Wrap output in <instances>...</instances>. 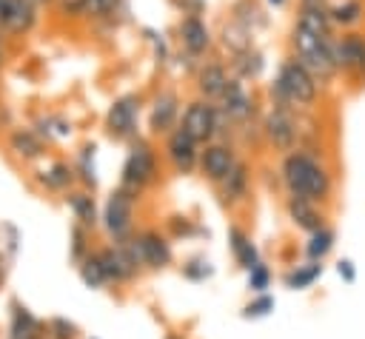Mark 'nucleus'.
<instances>
[{"mask_svg":"<svg viewBox=\"0 0 365 339\" xmlns=\"http://www.w3.org/2000/svg\"><path fill=\"white\" fill-rule=\"evenodd\" d=\"M234 162H237L234 148L225 145V142H205V148L200 151V171L211 182H220L234 168Z\"/></svg>","mask_w":365,"mask_h":339,"instance_id":"14","label":"nucleus"},{"mask_svg":"<svg viewBox=\"0 0 365 339\" xmlns=\"http://www.w3.org/2000/svg\"><path fill=\"white\" fill-rule=\"evenodd\" d=\"M157 174V154L148 142L137 140L125 157V165H123V188L137 194L140 188H145Z\"/></svg>","mask_w":365,"mask_h":339,"instance_id":"6","label":"nucleus"},{"mask_svg":"<svg viewBox=\"0 0 365 339\" xmlns=\"http://www.w3.org/2000/svg\"><path fill=\"white\" fill-rule=\"evenodd\" d=\"M331 51H334L336 74L365 85V31L348 28L342 34H334Z\"/></svg>","mask_w":365,"mask_h":339,"instance_id":"4","label":"nucleus"},{"mask_svg":"<svg viewBox=\"0 0 365 339\" xmlns=\"http://www.w3.org/2000/svg\"><path fill=\"white\" fill-rule=\"evenodd\" d=\"M71 259L74 262H83V254H86V236H83V228L80 225H74L71 228Z\"/></svg>","mask_w":365,"mask_h":339,"instance_id":"37","label":"nucleus"},{"mask_svg":"<svg viewBox=\"0 0 365 339\" xmlns=\"http://www.w3.org/2000/svg\"><path fill=\"white\" fill-rule=\"evenodd\" d=\"M220 188H222V197L225 199H231V202L242 199L245 191H248V168L242 162H234V168L220 179Z\"/></svg>","mask_w":365,"mask_h":339,"instance_id":"22","label":"nucleus"},{"mask_svg":"<svg viewBox=\"0 0 365 339\" xmlns=\"http://www.w3.org/2000/svg\"><path fill=\"white\" fill-rule=\"evenodd\" d=\"M9 148L23 160H37L43 154V137L34 128H14L9 134Z\"/></svg>","mask_w":365,"mask_h":339,"instance_id":"20","label":"nucleus"},{"mask_svg":"<svg viewBox=\"0 0 365 339\" xmlns=\"http://www.w3.org/2000/svg\"><path fill=\"white\" fill-rule=\"evenodd\" d=\"M271 311H274V296L259 293V296L245 308V316H248V319H259V316H268Z\"/></svg>","mask_w":365,"mask_h":339,"instance_id":"35","label":"nucleus"},{"mask_svg":"<svg viewBox=\"0 0 365 339\" xmlns=\"http://www.w3.org/2000/svg\"><path fill=\"white\" fill-rule=\"evenodd\" d=\"M271 97H274V105L279 108H291V105L311 108L319 97V80L297 57H288L277 68V77L271 83Z\"/></svg>","mask_w":365,"mask_h":339,"instance_id":"2","label":"nucleus"},{"mask_svg":"<svg viewBox=\"0 0 365 339\" xmlns=\"http://www.w3.org/2000/svg\"><path fill=\"white\" fill-rule=\"evenodd\" d=\"M80 279H83L88 288H103V285L108 282V279H106V273H103V265H100L97 254L83 259V265H80Z\"/></svg>","mask_w":365,"mask_h":339,"instance_id":"31","label":"nucleus"},{"mask_svg":"<svg viewBox=\"0 0 365 339\" xmlns=\"http://www.w3.org/2000/svg\"><path fill=\"white\" fill-rule=\"evenodd\" d=\"M131 199H134V197H131V191H125V188H120V191H114V194L108 197L106 211H103V222H106L108 234L123 236V234L131 228V214H134V202H131Z\"/></svg>","mask_w":365,"mask_h":339,"instance_id":"13","label":"nucleus"},{"mask_svg":"<svg viewBox=\"0 0 365 339\" xmlns=\"http://www.w3.org/2000/svg\"><path fill=\"white\" fill-rule=\"evenodd\" d=\"M225 83H228V71H225V66L222 63H202L200 66V71H197V91H200V97L202 100H220V94H222V88H225Z\"/></svg>","mask_w":365,"mask_h":339,"instance_id":"17","label":"nucleus"},{"mask_svg":"<svg viewBox=\"0 0 365 339\" xmlns=\"http://www.w3.org/2000/svg\"><path fill=\"white\" fill-rule=\"evenodd\" d=\"M137 117H140V97L123 94L111 103V108L106 114V131L114 140H131L137 134Z\"/></svg>","mask_w":365,"mask_h":339,"instance_id":"8","label":"nucleus"},{"mask_svg":"<svg viewBox=\"0 0 365 339\" xmlns=\"http://www.w3.org/2000/svg\"><path fill=\"white\" fill-rule=\"evenodd\" d=\"M51 336L54 339H71L74 336V325L66 319H51Z\"/></svg>","mask_w":365,"mask_h":339,"instance_id":"38","label":"nucleus"},{"mask_svg":"<svg viewBox=\"0 0 365 339\" xmlns=\"http://www.w3.org/2000/svg\"><path fill=\"white\" fill-rule=\"evenodd\" d=\"M97 259H100V265H103V273H106V279L111 282H125L137 268H134V262L128 259V254L117 245V248H106V251H100L97 254Z\"/></svg>","mask_w":365,"mask_h":339,"instance_id":"19","label":"nucleus"},{"mask_svg":"<svg viewBox=\"0 0 365 339\" xmlns=\"http://www.w3.org/2000/svg\"><path fill=\"white\" fill-rule=\"evenodd\" d=\"M328 14H331V23L334 28H356L365 23V0H334L328 3Z\"/></svg>","mask_w":365,"mask_h":339,"instance_id":"18","label":"nucleus"},{"mask_svg":"<svg viewBox=\"0 0 365 339\" xmlns=\"http://www.w3.org/2000/svg\"><path fill=\"white\" fill-rule=\"evenodd\" d=\"M288 214H291V219H294L299 228H305L308 234L317 231V228H322V217L317 214V208H314L311 199H297V197H291Z\"/></svg>","mask_w":365,"mask_h":339,"instance_id":"23","label":"nucleus"},{"mask_svg":"<svg viewBox=\"0 0 365 339\" xmlns=\"http://www.w3.org/2000/svg\"><path fill=\"white\" fill-rule=\"evenodd\" d=\"M177 37H180V46L185 48V54H191V57H202L214 43L208 23L202 17H197V14H182L180 17Z\"/></svg>","mask_w":365,"mask_h":339,"instance_id":"11","label":"nucleus"},{"mask_svg":"<svg viewBox=\"0 0 365 339\" xmlns=\"http://www.w3.org/2000/svg\"><path fill=\"white\" fill-rule=\"evenodd\" d=\"M177 125H180L182 131H188V134L202 145V142H211V140L217 137V131H220V125H222V111L217 108V103L200 97V100H191V103L182 108Z\"/></svg>","mask_w":365,"mask_h":339,"instance_id":"5","label":"nucleus"},{"mask_svg":"<svg viewBox=\"0 0 365 339\" xmlns=\"http://www.w3.org/2000/svg\"><path fill=\"white\" fill-rule=\"evenodd\" d=\"M251 28H245L242 23H237V20H231L225 28H222V43H225V48L231 51V57L234 54H240V51H245L248 46H251Z\"/></svg>","mask_w":365,"mask_h":339,"instance_id":"25","label":"nucleus"},{"mask_svg":"<svg viewBox=\"0 0 365 339\" xmlns=\"http://www.w3.org/2000/svg\"><path fill=\"white\" fill-rule=\"evenodd\" d=\"M40 20V6L34 0H9L0 31L6 37H26Z\"/></svg>","mask_w":365,"mask_h":339,"instance_id":"10","label":"nucleus"},{"mask_svg":"<svg viewBox=\"0 0 365 339\" xmlns=\"http://www.w3.org/2000/svg\"><path fill=\"white\" fill-rule=\"evenodd\" d=\"M68 205H71L74 217L80 219V225H94L97 222V208H94V199L88 194H71Z\"/></svg>","mask_w":365,"mask_h":339,"instance_id":"30","label":"nucleus"},{"mask_svg":"<svg viewBox=\"0 0 365 339\" xmlns=\"http://www.w3.org/2000/svg\"><path fill=\"white\" fill-rule=\"evenodd\" d=\"M3 276H6V265H3V256H0V282H3Z\"/></svg>","mask_w":365,"mask_h":339,"instance_id":"44","label":"nucleus"},{"mask_svg":"<svg viewBox=\"0 0 365 339\" xmlns=\"http://www.w3.org/2000/svg\"><path fill=\"white\" fill-rule=\"evenodd\" d=\"M165 157L177 171H191L200 162V142L177 125L165 137Z\"/></svg>","mask_w":365,"mask_h":339,"instance_id":"12","label":"nucleus"},{"mask_svg":"<svg viewBox=\"0 0 365 339\" xmlns=\"http://www.w3.org/2000/svg\"><path fill=\"white\" fill-rule=\"evenodd\" d=\"M11 339H37V319L20 305L11 313Z\"/></svg>","mask_w":365,"mask_h":339,"instance_id":"27","label":"nucleus"},{"mask_svg":"<svg viewBox=\"0 0 365 339\" xmlns=\"http://www.w3.org/2000/svg\"><path fill=\"white\" fill-rule=\"evenodd\" d=\"M268 285H271V271H268L262 262L251 265V268H248V288H251L254 293H265Z\"/></svg>","mask_w":365,"mask_h":339,"instance_id":"33","label":"nucleus"},{"mask_svg":"<svg viewBox=\"0 0 365 339\" xmlns=\"http://www.w3.org/2000/svg\"><path fill=\"white\" fill-rule=\"evenodd\" d=\"M334 248V231L331 228H317V231H311V239H308V245H305V254L314 259V262H319L328 251Z\"/></svg>","mask_w":365,"mask_h":339,"instance_id":"28","label":"nucleus"},{"mask_svg":"<svg viewBox=\"0 0 365 339\" xmlns=\"http://www.w3.org/2000/svg\"><path fill=\"white\" fill-rule=\"evenodd\" d=\"M74 179V171L66 165V162H54L48 171H43L40 174V182L46 185V188H54V191H60V188H68V182Z\"/></svg>","mask_w":365,"mask_h":339,"instance_id":"29","label":"nucleus"},{"mask_svg":"<svg viewBox=\"0 0 365 339\" xmlns=\"http://www.w3.org/2000/svg\"><path fill=\"white\" fill-rule=\"evenodd\" d=\"M137 251H140V262L148 268H165L171 262V245L157 234V231H145L137 236Z\"/></svg>","mask_w":365,"mask_h":339,"instance_id":"16","label":"nucleus"},{"mask_svg":"<svg viewBox=\"0 0 365 339\" xmlns=\"http://www.w3.org/2000/svg\"><path fill=\"white\" fill-rule=\"evenodd\" d=\"M228 239H231V251H234V256H237V262H240L242 268H251V265L259 262L254 242H251L240 228H228Z\"/></svg>","mask_w":365,"mask_h":339,"instance_id":"24","label":"nucleus"},{"mask_svg":"<svg viewBox=\"0 0 365 339\" xmlns=\"http://www.w3.org/2000/svg\"><path fill=\"white\" fill-rule=\"evenodd\" d=\"M168 339H174V336H168Z\"/></svg>","mask_w":365,"mask_h":339,"instance_id":"46","label":"nucleus"},{"mask_svg":"<svg viewBox=\"0 0 365 339\" xmlns=\"http://www.w3.org/2000/svg\"><path fill=\"white\" fill-rule=\"evenodd\" d=\"M182 273H185L188 279H194V282H200V279H205V276H211V268H208V262H202V259H194V262H188V265L182 268Z\"/></svg>","mask_w":365,"mask_h":339,"instance_id":"36","label":"nucleus"},{"mask_svg":"<svg viewBox=\"0 0 365 339\" xmlns=\"http://www.w3.org/2000/svg\"><path fill=\"white\" fill-rule=\"evenodd\" d=\"M217 103H220L217 108L222 111V120H231V122H245L254 114V100L245 88V80H240V77H228Z\"/></svg>","mask_w":365,"mask_h":339,"instance_id":"9","label":"nucleus"},{"mask_svg":"<svg viewBox=\"0 0 365 339\" xmlns=\"http://www.w3.org/2000/svg\"><path fill=\"white\" fill-rule=\"evenodd\" d=\"M94 145H86L83 151H80V165H77V171H80V179L86 182V185H94L97 182V177H94Z\"/></svg>","mask_w":365,"mask_h":339,"instance_id":"34","label":"nucleus"},{"mask_svg":"<svg viewBox=\"0 0 365 339\" xmlns=\"http://www.w3.org/2000/svg\"><path fill=\"white\" fill-rule=\"evenodd\" d=\"M262 134H265V140H268L277 151H282V154L294 151L297 137H299V128H297V120H294L291 108L274 105V108L265 114V120H262Z\"/></svg>","mask_w":365,"mask_h":339,"instance_id":"7","label":"nucleus"},{"mask_svg":"<svg viewBox=\"0 0 365 339\" xmlns=\"http://www.w3.org/2000/svg\"><path fill=\"white\" fill-rule=\"evenodd\" d=\"M331 43H334V34H317L299 23H294L291 28V57H297L319 80V85H328L336 77Z\"/></svg>","mask_w":365,"mask_h":339,"instance_id":"3","label":"nucleus"},{"mask_svg":"<svg viewBox=\"0 0 365 339\" xmlns=\"http://www.w3.org/2000/svg\"><path fill=\"white\" fill-rule=\"evenodd\" d=\"M231 66H234V71H237L240 80H257L262 74V68H265V60H262V54L254 46H248L245 51L234 54Z\"/></svg>","mask_w":365,"mask_h":339,"instance_id":"21","label":"nucleus"},{"mask_svg":"<svg viewBox=\"0 0 365 339\" xmlns=\"http://www.w3.org/2000/svg\"><path fill=\"white\" fill-rule=\"evenodd\" d=\"M34 3H37V6H54L57 0H34Z\"/></svg>","mask_w":365,"mask_h":339,"instance_id":"43","label":"nucleus"},{"mask_svg":"<svg viewBox=\"0 0 365 339\" xmlns=\"http://www.w3.org/2000/svg\"><path fill=\"white\" fill-rule=\"evenodd\" d=\"M268 3H271V6H282L285 0H268Z\"/></svg>","mask_w":365,"mask_h":339,"instance_id":"45","label":"nucleus"},{"mask_svg":"<svg viewBox=\"0 0 365 339\" xmlns=\"http://www.w3.org/2000/svg\"><path fill=\"white\" fill-rule=\"evenodd\" d=\"M3 46H6V34L0 31V66H3Z\"/></svg>","mask_w":365,"mask_h":339,"instance_id":"41","label":"nucleus"},{"mask_svg":"<svg viewBox=\"0 0 365 339\" xmlns=\"http://www.w3.org/2000/svg\"><path fill=\"white\" fill-rule=\"evenodd\" d=\"M6 6H9V0H0V23H3V14H6Z\"/></svg>","mask_w":365,"mask_h":339,"instance_id":"42","label":"nucleus"},{"mask_svg":"<svg viewBox=\"0 0 365 339\" xmlns=\"http://www.w3.org/2000/svg\"><path fill=\"white\" fill-rule=\"evenodd\" d=\"M174 6H177L182 14H197V17L205 11V3H202V0H174Z\"/></svg>","mask_w":365,"mask_h":339,"instance_id":"39","label":"nucleus"},{"mask_svg":"<svg viewBox=\"0 0 365 339\" xmlns=\"http://www.w3.org/2000/svg\"><path fill=\"white\" fill-rule=\"evenodd\" d=\"M120 9V0H83V14L94 20H108Z\"/></svg>","mask_w":365,"mask_h":339,"instance_id":"32","label":"nucleus"},{"mask_svg":"<svg viewBox=\"0 0 365 339\" xmlns=\"http://www.w3.org/2000/svg\"><path fill=\"white\" fill-rule=\"evenodd\" d=\"M282 182L291 197L297 199H328L331 194V174L328 168L308 151H288L282 162Z\"/></svg>","mask_w":365,"mask_h":339,"instance_id":"1","label":"nucleus"},{"mask_svg":"<svg viewBox=\"0 0 365 339\" xmlns=\"http://www.w3.org/2000/svg\"><path fill=\"white\" fill-rule=\"evenodd\" d=\"M336 273H339L345 282H354V279H356V268H354L351 259H339V262H336Z\"/></svg>","mask_w":365,"mask_h":339,"instance_id":"40","label":"nucleus"},{"mask_svg":"<svg viewBox=\"0 0 365 339\" xmlns=\"http://www.w3.org/2000/svg\"><path fill=\"white\" fill-rule=\"evenodd\" d=\"M319 273H322V265L311 259L308 265H297V271H291V273L285 276V285H288L291 291H302V288H311V285L319 279Z\"/></svg>","mask_w":365,"mask_h":339,"instance_id":"26","label":"nucleus"},{"mask_svg":"<svg viewBox=\"0 0 365 339\" xmlns=\"http://www.w3.org/2000/svg\"><path fill=\"white\" fill-rule=\"evenodd\" d=\"M177 120H180V100H177V94H171V91L157 94V100L151 105V114H148V128L154 134H168L171 128H177Z\"/></svg>","mask_w":365,"mask_h":339,"instance_id":"15","label":"nucleus"}]
</instances>
